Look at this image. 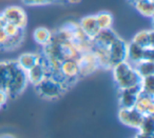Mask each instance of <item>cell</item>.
Here are the masks:
<instances>
[{"label": "cell", "mask_w": 154, "mask_h": 138, "mask_svg": "<svg viewBox=\"0 0 154 138\" xmlns=\"http://www.w3.org/2000/svg\"><path fill=\"white\" fill-rule=\"evenodd\" d=\"M113 78L119 90L131 89L139 87L140 76L137 74L135 68L128 61H122L112 68Z\"/></svg>", "instance_id": "cell-1"}, {"label": "cell", "mask_w": 154, "mask_h": 138, "mask_svg": "<svg viewBox=\"0 0 154 138\" xmlns=\"http://www.w3.org/2000/svg\"><path fill=\"white\" fill-rule=\"evenodd\" d=\"M28 83L29 82H28V77H26V72L22 70L18 66V63H16L15 68L13 69L11 77H10L9 83H8L5 91L9 94V96L14 97V96H17L20 93H22Z\"/></svg>", "instance_id": "cell-2"}, {"label": "cell", "mask_w": 154, "mask_h": 138, "mask_svg": "<svg viewBox=\"0 0 154 138\" xmlns=\"http://www.w3.org/2000/svg\"><path fill=\"white\" fill-rule=\"evenodd\" d=\"M35 87L39 95L45 99L58 98L63 92V84H61L58 80L50 76L45 77L40 83H38Z\"/></svg>", "instance_id": "cell-3"}, {"label": "cell", "mask_w": 154, "mask_h": 138, "mask_svg": "<svg viewBox=\"0 0 154 138\" xmlns=\"http://www.w3.org/2000/svg\"><path fill=\"white\" fill-rule=\"evenodd\" d=\"M154 49H143L132 42L127 45V61L132 66L136 64L141 60H153Z\"/></svg>", "instance_id": "cell-4"}, {"label": "cell", "mask_w": 154, "mask_h": 138, "mask_svg": "<svg viewBox=\"0 0 154 138\" xmlns=\"http://www.w3.org/2000/svg\"><path fill=\"white\" fill-rule=\"evenodd\" d=\"M143 115L139 113L134 106L131 108H120L118 111V118L122 124L132 129H137L140 127L143 122Z\"/></svg>", "instance_id": "cell-5"}, {"label": "cell", "mask_w": 154, "mask_h": 138, "mask_svg": "<svg viewBox=\"0 0 154 138\" xmlns=\"http://www.w3.org/2000/svg\"><path fill=\"white\" fill-rule=\"evenodd\" d=\"M76 60L78 63V68H79V76H89L99 68L96 57L91 50L82 53Z\"/></svg>", "instance_id": "cell-6"}, {"label": "cell", "mask_w": 154, "mask_h": 138, "mask_svg": "<svg viewBox=\"0 0 154 138\" xmlns=\"http://www.w3.org/2000/svg\"><path fill=\"white\" fill-rule=\"evenodd\" d=\"M1 14L7 20V22L16 24L18 28L22 29V30L26 26L28 17H26V12L22 8L17 7V5H11V7H8L7 9H5V11Z\"/></svg>", "instance_id": "cell-7"}, {"label": "cell", "mask_w": 154, "mask_h": 138, "mask_svg": "<svg viewBox=\"0 0 154 138\" xmlns=\"http://www.w3.org/2000/svg\"><path fill=\"white\" fill-rule=\"evenodd\" d=\"M127 43L122 40L120 37H118L109 48V55H110V62L111 66L113 68L115 64L119 62L126 61L127 60Z\"/></svg>", "instance_id": "cell-8"}, {"label": "cell", "mask_w": 154, "mask_h": 138, "mask_svg": "<svg viewBox=\"0 0 154 138\" xmlns=\"http://www.w3.org/2000/svg\"><path fill=\"white\" fill-rule=\"evenodd\" d=\"M48 69L47 64H45V59L42 56L41 60L36 63L34 66L26 71V77H28V82L32 83L34 85H37L40 83L45 77H48Z\"/></svg>", "instance_id": "cell-9"}, {"label": "cell", "mask_w": 154, "mask_h": 138, "mask_svg": "<svg viewBox=\"0 0 154 138\" xmlns=\"http://www.w3.org/2000/svg\"><path fill=\"white\" fill-rule=\"evenodd\" d=\"M59 72L63 78L64 82L75 80L79 76V68L76 59H66L60 63Z\"/></svg>", "instance_id": "cell-10"}, {"label": "cell", "mask_w": 154, "mask_h": 138, "mask_svg": "<svg viewBox=\"0 0 154 138\" xmlns=\"http://www.w3.org/2000/svg\"><path fill=\"white\" fill-rule=\"evenodd\" d=\"M134 108L138 111L139 113L143 115V116H148V115H153L154 113V100L153 95H149V94L139 92L138 96L135 101Z\"/></svg>", "instance_id": "cell-11"}, {"label": "cell", "mask_w": 154, "mask_h": 138, "mask_svg": "<svg viewBox=\"0 0 154 138\" xmlns=\"http://www.w3.org/2000/svg\"><path fill=\"white\" fill-rule=\"evenodd\" d=\"M78 26L85 33V35L91 40H93L100 31L98 28V24H97L95 15H88L82 17L80 21L78 22Z\"/></svg>", "instance_id": "cell-12"}, {"label": "cell", "mask_w": 154, "mask_h": 138, "mask_svg": "<svg viewBox=\"0 0 154 138\" xmlns=\"http://www.w3.org/2000/svg\"><path fill=\"white\" fill-rule=\"evenodd\" d=\"M139 92H140L139 91V87L119 90L120 108H131V106H134Z\"/></svg>", "instance_id": "cell-13"}, {"label": "cell", "mask_w": 154, "mask_h": 138, "mask_svg": "<svg viewBox=\"0 0 154 138\" xmlns=\"http://www.w3.org/2000/svg\"><path fill=\"white\" fill-rule=\"evenodd\" d=\"M132 42L143 49H154V33L152 30H143L138 32L132 39Z\"/></svg>", "instance_id": "cell-14"}, {"label": "cell", "mask_w": 154, "mask_h": 138, "mask_svg": "<svg viewBox=\"0 0 154 138\" xmlns=\"http://www.w3.org/2000/svg\"><path fill=\"white\" fill-rule=\"evenodd\" d=\"M16 61H2L0 62V89L5 90L9 83L10 77L15 68Z\"/></svg>", "instance_id": "cell-15"}, {"label": "cell", "mask_w": 154, "mask_h": 138, "mask_svg": "<svg viewBox=\"0 0 154 138\" xmlns=\"http://www.w3.org/2000/svg\"><path fill=\"white\" fill-rule=\"evenodd\" d=\"M42 56L37 55L34 53H24L19 56L17 59V63L23 71H29L32 66H34L36 63H38L41 60Z\"/></svg>", "instance_id": "cell-16"}, {"label": "cell", "mask_w": 154, "mask_h": 138, "mask_svg": "<svg viewBox=\"0 0 154 138\" xmlns=\"http://www.w3.org/2000/svg\"><path fill=\"white\" fill-rule=\"evenodd\" d=\"M135 9L143 17L152 18L154 15V1L153 0H135Z\"/></svg>", "instance_id": "cell-17"}, {"label": "cell", "mask_w": 154, "mask_h": 138, "mask_svg": "<svg viewBox=\"0 0 154 138\" xmlns=\"http://www.w3.org/2000/svg\"><path fill=\"white\" fill-rule=\"evenodd\" d=\"M140 78L154 75V62L153 60H141L133 66Z\"/></svg>", "instance_id": "cell-18"}, {"label": "cell", "mask_w": 154, "mask_h": 138, "mask_svg": "<svg viewBox=\"0 0 154 138\" xmlns=\"http://www.w3.org/2000/svg\"><path fill=\"white\" fill-rule=\"evenodd\" d=\"M52 35H53V33H52L49 29L40 26V28H37L36 30L34 31L33 37H34V40L36 41L38 44L45 47V44H48V43L51 41Z\"/></svg>", "instance_id": "cell-19"}, {"label": "cell", "mask_w": 154, "mask_h": 138, "mask_svg": "<svg viewBox=\"0 0 154 138\" xmlns=\"http://www.w3.org/2000/svg\"><path fill=\"white\" fill-rule=\"evenodd\" d=\"M97 24H98L99 30H109L112 28L113 24V16L110 12H99L98 14L95 15Z\"/></svg>", "instance_id": "cell-20"}, {"label": "cell", "mask_w": 154, "mask_h": 138, "mask_svg": "<svg viewBox=\"0 0 154 138\" xmlns=\"http://www.w3.org/2000/svg\"><path fill=\"white\" fill-rule=\"evenodd\" d=\"M139 133L146 134V135H153L154 132V122H153V115L145 116L143 119L140 127H138Z\"/></svg>", "instance_id": "cell-21"}, {"label": "cell", "mask_w": 154, "mask_h": 138, "mask_svg": "<svg viewBox=\"0 0 154 138\" xmlns=\"http://www.w3.org/2000/svg\"><path fill=\"white\" fill-rule=\"evenodd\" d=\"M139 91L143 92V93L149 94V95H153L154 75L153 76L143 77V78L140 79V82H139Z\"/></svg>", "instance_id": "cell-22"}, {"label": "cell", "mask_w": 154, "mask_h": 138, "mask_svg": "<svg viewBox=\"0 0 154 138\" xmlns=\"http://www.w3.org/2000/svg\"><path fill=\"white\" fill-rule=\"evenodd\" d=\"M3 29H5V31L7 32L9 37H14L22 32V29L18 28L16 24L11 23V22H7V23L5 24V26H3Z\"/></svg>", "instance_id": "cell-23"}, {"label": "cell", "mask_w": 154, "mask_h": 138, "mask_svg": "<svg viewBox=\"0 0 154 138\" xmlns=\"http://www.w3.org/2000/svg\"><path fill=\"white\" fill-rule=\"evenodd\" d=\"M22 2L26 5H45L55 2V0H22Z\"/></svg>", "instance_id": "cell-24"}, {"label": "cell", "mask_w": 154, "mask_h": 138, "mask_svg": "<svg viewBox=\"0 0 154 138\" xmlns=\"http://www.w3.org/2000/svg\"><path fill=\"white\" fill-rule=\"evenodd\" d=\"M8 40H9V36H8L7 32H5L3 28H0V45L5 47Z\"/></svg>", "instance_id": "cell-25"}, {"label": "cell", "mask_w": 154, "mask_h": 138, "mask_svg": "<svg viewBox=\"0 0 154 138\" xmlns=\"http://www.w3.org/2000/svg\"><path fill=\"white\" fill-rule=\"evenodd\" d=\"M9 94L7 93L5 90L0 89V106H5V103L8 102V99H9Z\"/></svg>", "instance_id": "cell-26"}, {"label": "cell", "mask_w": 154, "mask_h": 138, "mask_svg": "<svg viewBox=\"0 0 154 138\" xmlns=\"http://www.w3.org/2000/svg\"><path fill=\"white\" fill-rule=\"evenodd\" d=\"M135 138H153V135H146V134H141V133H138Z\"/></svg>", "instance_id": "cell-27"}, {"label": "cell", "mask_w": 154, "mask_h": 138, "mask_svg": "<svg viewBox=\"0 0 154 138\" xmlns=\"http://www.w3.org/2000/svg\"><path fill=\"white\" fill-rule=\"evenodd\" d=\"M5 23H7V20L5 19V17L2 16V14H0V28H3Z\"/></svg>", "instance_id": "cell-28"}, {"label": "cell", "mask_w": 154, "mask_h": 138, "mask_svg": "<svg viewBox=\"0 0 154 138\" xmlns=\"http://www.w3.org/2000/svg\"><path fill=\"white\" fill-rule=\"evenodd\" d=\"M82 0H64V2H69L71 5H77V3H79Z\"/></svg>", "instance_id": "cell-29"}, {"label": "cell", "mask_w": 154, "mask_h": 138, "mask_svg": "<svg viewBox=\"0 0 154 138\" xmlns=\"http://www.w3.org/2000/svg\"><path fill=\"white\" fill-rule=\"evenodd\" d=\"M128 1H129V2H131V3H133L135 1V0H128Z\"/></svg>", "instance_id": "cell-30"}, {"label": "cell", "mask_w": 154, "mask_h": 138, "mask_svg": "<svg viewBox=\"0 0 154 138\" xmlns=\"http://www.w3.org/2000/svg\"><path fill=\"white\" fill-rule=\"evenodd\" d=\"M0 109H1V106H0Z\"/></svg>", "instance_id": "cell-31"}, {"label": "cell", "mask_w": 154, "mask_h": 138, "mask_svg": "<svg viewBox=\"0 0 154 138\" xmlns=\"http://www.w3.org/2000/svg\"><path fill=\"white\" fill-rule=\"evenodd\" d=\"M55 2H56V0H55Z\"/></svg>", "instance_id": "cell-32"}]
</instances>
